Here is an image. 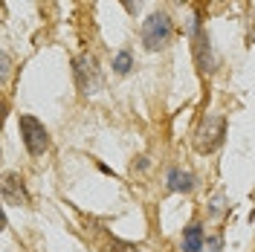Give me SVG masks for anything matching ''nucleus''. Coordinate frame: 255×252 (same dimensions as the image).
Segmentation results:
<instances>
[{
  "label": "nucleus",
  "instance_id": "1",
  "mask_svg": "<svg viewBox=\"0 0 255 252\" xmlns=\"http://www.w3.org/2000/svg\"><path fill=\"white\" fill-rule=\"evenodd\" d=\"M139 38H142L145 49L157 52V49H165L174 38V23L165 12H154V15L145 17L142 29H139Z\"/></svg>",
  "mask_w": 255,
  "mask_h": 252
},
{
  "label": "nucleus",
  "instance_id": "2",
  "mask_svg": "<svg viewBox=\"0 0 255 252\" xmlns=\"http://www.w3.org/2000/svg\"><path fill=\"white\" fill-rule=\"evenodd\" d=\"M223 136H226V119L223 116H206L194 130V148L200 154H212L223 145Z\"/></svg>",
  "mask_w": 255,
  "mask_h": 252
},
{
  "label": "nucleus",
  "instance_id": "3",
  "mask_svg": "<svg viewBox=\"0 0 255 252\" xmlns=\"http://www.w3.org/2000/svg\"><path fill=\"white\" fill-rule=\"evenodd\" d=\"M17 125H20L23 145H26V151H29L32 157H41L44 151H49V130L44 127V122H38L29 113H20Z\"/></svg>",
  "mask_w": 255,
  "mask_h": 252
},
{
  "label": "nucleus",
  "instance_id": "4",
  "mask_svg": "<svg viewBox=\"0 0 255 252\" xmlns=\"http://www.w3.org/2000/svg\"><path fill=\"white\" fill-rule=\"evenodd\" d=\"M73 79H76V84H79V90L84 96L99 93V87H102V73H99V64H96V58L90 52L73 58Z\"/></svg>",
  "mask_w": 255,
  "mask_h": 252
},
{
  "label": "nucleus",
  "instance_id": "5",
  "mask_svg": "<svg viewBox=\"0 0 255 252\" xmlns=\"http://www.w3.org/2000/svg\"><path fill=\"white\" fill-rule=\"evenodd\" d=\"M194 64H197V70L203 76H212L218 70V52L212 47V38L203 29L194 35Z\"/></svg>",
  "mask_w": 255,
  "mask_h": 252
},
{
  "label": "nucleus",
  "instance_id": "6",
  "mask_svg": "<svg viewBox=\"0 0 255 252\" xmlns=\"http://www.w3.org/2000/svg\"><path fill=\"white\" fill-rule=\"evenodd\" d=\"M3 200L6 206H29V191L23 186L20 174H3Z\"/></svg>",
  "mask_w": 255,
  "mask_h": 252
},
{
  "label": "nucleus",
  "instance_id": "7",
  "mask_svg": "<svg viewBox=\"0 0 255 252\" xmlns=\"http://www.w3.org/2000/svg\"><path fill=\"white\" fill-rule=\"evenodd\" d=\"M206 244V235H203V226L200 221H191L186 229H183V252H200Z\"/></svg>",
  "mask_w": 255,
  "mask_h": 252
},
{
  "label": "nucleus",
  "instance_id": "8",
  "mask_svg": "<svg viewBox=\"0 0 255 252\" xmlns=\"http://www.w3.org/2000/svg\"><path fill=\"white\" fill-rule=\"evenodd\" d=\"M165 180H168V191H191V189H194V174H191V171L171 168Z\"/></svg>",
  "mask_w": 255,
  "mask_h": 252
},
{
  "label": "nucleus",
  "instance_id": "9",
  "mask_svg": "<svg viewBox=\"0 0 255 252\" xmlns=\"http://www.w3.org/2000/svg\"><path fill=\"white\" fill-rule=\"evenodd\" d=\"M130 67H133V58H130V52H128V49H122V52L113 58V70H116L119 76H128V73H130Z\"/></svg>",
  "mask_w": 255,
  "mask_h": 252
},
{
  "label": "nucleus",
  "instance_id": "10",
  "mask_svg": "<svg viewBox=\"0 0 255 252\" xmlns=\"http://www.w3.org/2000/svg\"><path fill=\"white\" fill-rule=\"evenodd\" d=\"M108 252H139V247H133V244H125V241H119V238H113Z\"/></svg>",
  "mask_w": 255,
  "mask_h": 252
},
{
  "label": "nucleus",
  "instance_id": "11",
  "mask_svg": "<svg viewBox=\"0 0 255 252\" xmlns=\"http://www.w3.org/2000/svg\"><path fill=\"white\" fill-rule=\"evenodd\" d=\"M122 6H125L128 15H139V9H142V0H119Z\"/></svg>",
  "mask_w": 255,
  "mask_h": 252
},
{
  "label": "nucleus",
  "instance_id": "12",
  "mask_svg": "<svg viewBox=\"0 0 255 252\" xmlns=\"http://www.w3.org/2000/svg\"><path fill=\"white\" fill-rule=\"evenodd\" d=\"M221 215H223V197L218 194V197L212 200V218H221Z\"/></svg>",
  "mask_w": 255,
  "mask_h": 252
},
{
  "label": "nucleus",
  "instance_id": "13",
  "mask_svg": "<svg viewBox=\"0 0 255 252\" xmlns=\"http://www.w3.org/2000/svg\"><path fill=\"white\" fill-rule=\"evenodd\" d=\"M6 76H9V55L3 52V79H6Z\"/></svg>",
  "mask_w": 255,
  "mask_h": 252
}]
</instances>
